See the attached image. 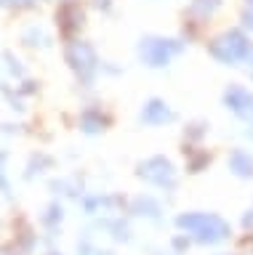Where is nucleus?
<instances>
[{
	"label": "nucleus",
	"instance_id": "f257e3e1",
	"mask_svg": "<svg viewBox=\"0 0 253 255\" xmlns=\"http://www.w3.org/2000/svg\"><path fill=\"white\" fill-rule=\"evenodd\" d=\"M176 226L187 234H195L197 242H221L229 237V226L219 215H205V213H184L176 218Z\"/></svg>",
	"mask_w": 253,
	"mask_h": 255
},
{
	"label": "nucleus",
	"instance_id": "f03ea898",
	"mask_svg": "<svg viewBox=\"0 0 253 255\" xmlns=\"http://www.w3.org/2000/svg\"><path fill=\"white\" fill-rule=\"evenodd\" d=\"M139 175L149 183H155V186H173L176 183V173H173V165L168 162L165 157H152L147 159V162L139 165Z\"/></svg>",
	"mask_w": 253,
	"mask_h": 255
},
{
	"label": "nucleus",
	"instance_id": "7ed1b4c3",
	"mask_svg": "<svg viewBox=\"0 0 253 255\" xmlns=\"http://www.w3.org/2000/svg\"><path fill=\"white\" fill-rule=\"evenodd\" d=\"M181 45L176 40H144L141 43V59H144L149 67H163V64L171 61L173 53H179Z\"/></svg>",
	"mask_w": 253,
	"mask_h": 255
},
{
	"label": "nucleus",
	"instance_id": "20e7f679",
	"mask_svg": "<svg viewBox=\"0 0 253 255\" xmlns=\"http://www.w3.org/2000/svg\"><path fill=\"white\" fill-rule=\"evenodd\" d=\"M67 61L83 80H91L93 69H96V53L88 43H72L67 48Z\"/></svg>",
	"mask_w": 253,
	"mask_h": 255
},
{
	"label": "nucleus",
	"instance_id": "39448f33",
	"mask_svg": "<svg viewBox=\"0 0 253 255\" xmlns=\"http://www.w3.org/2000/svg\"><path fill=\"white\" fill-rule=\"evenodd\" d=\"M141 120L144 123H149V125H160V123H168V120H173V112L165 107L163 101H149L147 107H144V112H141Z\"/></svg>",
	"mask_w": 253,
	"mask_h": 255
},
{
	"label": "nucleus",
	"instance_id": "423d86ee",
	"mask_svg": "<svg viewBox=\"0 0 253 255\" xmlns=\"http://www.w3.org/2000/svg\"><path fill=\"white\" fill-rule=\"evenodd\" d=\"M232 167H235V173H240V175H251L253 173V162L243 154V151H235L232 154Z\"/></svg>",
	"mask_w": 253,
	"mask_h": 255
},
{
	"label": "nucleus",
	"instance_id": "0eeeda50",
	"mask_svg": "<svg viewBox=\"0 0 253 255\" xmlns=\"http://www.w3.org/2000/svg\"><path fill=\"white\" fill-rule=\"evenodd\" d=\"M133 210H136L139 215H152V218H157V213H160V207H157V202H152V199H136L133 202Z\"/></svg>",
	"mask_w": 253,
	"mask_h": 255
},
{
	"label": "nucleus",
	"instance_id": "6e6552de",
	"mask_svg": "<svg viewBox=\"0 0 253 255\" xmlns=\"http://www.w3.org/2000/svg\"><path fill=\"white\" fill-rule=\"evenodd\" d=\"M101 125H104V120H101V115H96V112H85V115H83V128L88 133L101 130Z\"/></svg>",
	"mask_w": 253,
	"mask_h": 255
},
{
	"label": "nucleus",
	"instance_id": "1a4fd4ad",
	"mask_svg": "<svg viewBox=\"0 0 253 255\" xmlns=\"http://www.w3.org/2000/svg\"><path fill=\"white\" fill-rule=\"evenodd\" d=\"M43 221L48 223V226H53V223H56V221H61V207H59V205H53V207H48V215H45Z\"/></svg>",
	"mask_w": 253,
	"mask_h": 255
},
{
	"label": "nucleus",
	"instance_id": "9d476101",
	"mask_svg": "<svg viewBox=\"0 0 253 255\" xmlns=\"http://www.w3.org/2000/svg\"><path fill=\"white\" fill-rule=\"evenodd\" d=\"M173 247H176V250L181 253V250H187V247H189V242H187L184 237H176V239H173Z\"/></svg>",
	"mask_w": 253,
	"mask_h": 255
},
{
	"label": "nucleus",
	"instance_id": "9b49d317",
	"mask_svg": "<svg viewBox=\"0 0 253 255\" xmlns=\"http://www.w3.org/2000/svg\"><path fill=\"white\" fill-rule=\"evenodd\" d=\"M48 255H59V253H48Z\"/></svg>",
	"mask_w": 253,
	"mask_h": 255
}]
</instances>
